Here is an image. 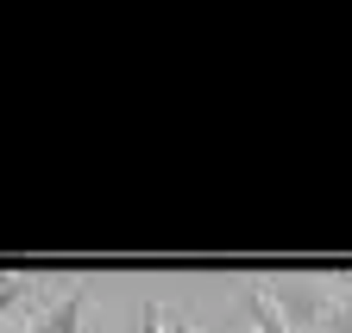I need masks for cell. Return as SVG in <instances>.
Masks as SVG:
<instances>
[{"label": "cell", "instance_id": "52a82bcc", "mask_svg": "<svg viewBox=\"0 0 352 333\" xmlns=\"http://www.w3.org/2000/svg\"><path fill=\"white\" fill-rule=\"evenodd\" d=\"M164 333H201L195 321H164Z\"/></svg>", "mask_w": 352, "mask_h": 333}, {"label": "cell", "instance_id": "3957f363", "mask_svg": "<svg viewBox=\"0 0 352 333\" xmlns=\"http://www.w3.org/2000/svg\"><path fill=\"white\" fill-rule=\"evenodd\" d=\"M82 302H88V283H69L63 296H51L25 321V333H82Z\"/></svg>", "mask_w": 352, "mask_h": 333}, {"label": "cell", "instance_id": "ba28073f", "mask_svg": "<svg viewBox=\"0 0 352 333\" xmlns=\"http://www.w3.org/2000/svg\"><path fill=\"white\" fill-rule=\"evenodd\" d=\"M333 283H340V289H346V296H352V271H340V277H333Z\"/></svg>", "mask_w": 352, "mask_h": 333}, {"label": "cell", "instance_id": "6da1fadb", "mask_svg": "<svg viewBox=\"0 0 352 333\" xmlns=\"http://www.w3.org/2000/svg\"><path fill=\"white\" fill-rule=\"evenodd\" d=\"M258 296L271 302L277 321L296 333V327H321V314H327V302H333V289H327L321 277H264Z\"/></svg>", "mask_w": 352, "mask_h": 333}, {"label": "cell", "instance_id": "277c9868", "mask_svg": "<svg viewBox=\"0 0 352 333\" xmlns=\"http://www.w3.org/2000/svg\"><path fill=\"white\" fill-rule=\"evenodd\" d=\"M233 296H239V308H245V321H252V333H289L283 321H277V308L258 296V283H233Z\"/></svg>", "mask_w": 352, "mask_h": 333}, {"label": "cell", "instance_id": "7a4b0ae2", "mask_svg": "<svg viewBox=\"0 0 352 333\" xmlns=\"http://www.w3.org/2000/svg\"><path fill=\"white\" fill-rule=\"evenodd\" d=\"M44 302H51V277L38 271H0V314H38Z\"/></svg>", "mask_w": 352, "mask_h": 333}, {"label": "cell", "instance_id": "8992f818", "mask_svg": "<svg viewBox=\"0 0 352 333\" xmlns=\"http://www.w3.org/2000/svg\"><path fill=\"white\" fill-rule=\"evenodd\" d=\"M139 333H164V308H157V302H145V314H139Z\"/></svg>", "mask_w": 352, "mask_h": 333}, {"label": "cell", "instance_id": "5b68a950", "mask_svg": "<svg viewBox=\"0 0 352 333\" xmlns=\"http://www.w3.org/2000/svg\"><path fill=\"white\" fill-rule=\"evenodd\" d=\"M315 333H352V296H333L327 302V314H321V327Z\"/></svg>", "mask_w": 352, "mask_h": 333}]
</instances>
